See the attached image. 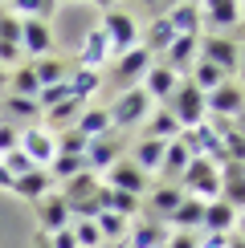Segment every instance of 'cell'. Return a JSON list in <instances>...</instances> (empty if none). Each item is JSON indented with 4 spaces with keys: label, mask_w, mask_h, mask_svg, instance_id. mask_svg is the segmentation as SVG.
Segmentation results:
<instances>
[{
    "label": "cell",
    "mask_w": 245,
    "mask_h": 248,
    "mask_svg": "<svg viewBox=\"0 0 245 248\" xmlns=\"http://www.w3.org/2000/svg\"><path fill=\"white\" fill-rule=\"evenodd\" d=\"M102 37L110 41V61L131 53L139 45V20L127 13V8H102V20H98Z\"/></svg>",
    "instance_id": "obj_1"
},
{
    "label": "cell",
    "mask_w": 245,
    "mask_h": 248,
    "mask_svg": "<svg viewBox=\"0 0 245 248\" xmlns=\"http://www.w3.org/2000/svg\"><path fill=\"white\" fill-rule=\"evenodd\" d=\"M151 110H156V102H151L147 94H143V86L135 90H122V94L110 102V126L115 130H131V126H143V122L151 118Z\"/></svg>",
    "instance_id": "obj_2"
},
{
    "label": "cell",
    "mask_w": 245,
    "mask_h": 248,
    "mask_svg": "<svg viewBox=\"0 0 245 248\" xmlns=\"http://www.w3.org/2000/svg\"><path fill=\"white\" fill-rule=\"evenodd\" d=\"M180 191L192 195V200H200V203L221 200V171L212 167L209 159H192L188 171L180 175Z\"/></svg>",
    "instance_id": "obj_3"
},
{
    "label": "cell",
    "mask_w": 245,
    "mask_h": 248,
    "mask_svg": "<svg viewBox=\"0 0 245 248\" xmlns=\"http://www.w3.org/2000/svg\"><path fill=\"white\" fill-rule=\"evenodd\" d=\"M172 118L180 122V130H192V126H200L204 118H209V110H204V94L192 81H180L176 86V94H172Z\"/></svg>",
    "instance_id": "obj_4"
},
{
    "label": "cell",
    "mask_w": 245,
    "mask_h": 248,
    "mask_svg": "<svg viewBox=\"0 0 245 248\" xmlns=\"http://www.w3.org/2000/svg\"><path fill=\"white\" fill-rule=\"evenodd\" d=\"M156 65V57L147 53L143 45H135L131 53H122V57H115L110 61V78H115V86H119V94L122 90H135L139 81H143V74Z\"/></svg>",
    "instance_id": "obj_5"
},
{
    "label": "cell",
    "mask_w": 245,
    "mask_h": 248,
    "mask_svg": "<svg viewBox=\"0 0 245 248\" xmlns=\"http://www.w3.org/2000/svg\"><path fill=\"white\" fill-rule=\"evenodd\" d=\"M17 151L29 155V163L41 167V171H49V163L57 159V142H53V134H49L45 126H25V130H20Z\"/></svg>",
    "instance_id": "obj_6"
},
{
    "label": "cell",
    "mask_w": 245,
    "mask_h": 248,
    "mask_svg": "<svg viewBox=\"0 0 245 248\" xmlns=\"http://www.w3.org/2000/svg\"><path fill=\"white\" fill-rule=\"evenodd\" d=\"M204 110H209V118H237L245 110V90L241 81H225V86H217L212 94H204Z\"/></svg>",
    "instance_id": "obj_7"
},
{
    "label": "cell",
    "mask_w": 245,
    "mask_h": 248,
    "mask_svg": "<svg viewBox=\"0 0 245 248\" xmlns=\"http://www.w3.org/2000/svg\"><path fill=\"white\" fill-rule=\"evenodd\" d=\"M241 25V4L233 0H212V4H200V29H209V37H225L229 29Z\"/></svg>",
    "instance_id": "obj_8"
},
{
    "label": "cell",
    "mask_w": 245,
    "mask_h": 248,
    "mask_svg": "<svg viewBox=\"0 0 245 248\" xmlns=\"http://www.w3.org/2000/svg\"><path fill=\"white\" fill-rule=\"evenodd\" d=\"M237 53H241V45L229 41V37H200V61L217 65L225 78L237 74Z\"/></svg>",
    "instance_id": "obj_9"
},
{
    "label": "cell",
    "mask_w": 245,
    "mask_h": 248,
    "mask_svg": "<svg viewBox=\"0 0 245 248\" xmlns=\"http://www.w3.org/2000/svg\"><path fill=\"white\" fill-rule=\"evenodd\" d=\"M106 187H115V191H127V195H135V200H143V195H147L151 187H156V183L147 179V175H143L135 163H115V167L106 171Z\"/></svg>",
    "instance_id": "obj_10"
},
{
    "label": "cell",
    "mask_w": 245,
    "mask_h": 248,
    "mask_svg": "<svg viewBox=\"0 0 245 248\" xmlns=\"http://www.w3.org/2000/svg\"><path fill=\"white\" fill-rule=\"evenodd\" d=\"M33 208H37L41 236H57V232H66V228H70V203L61 200V191H57V195L49 191L45 200H37V203H33Z\"/></svg>",
    "instance_id": "obj_11"
},
{
    "label": "cell",
    "mask_w": 245,
    "mask_h": 248,
    "mask_svg": "<svg viewBox=\"0 0 245 248\" xmlns=\"http://www.w3.org/2000/svg\"><path fill=\"white\" fill-rule=\"evenodd\" d=\"M119 134H102V139H90L86 142V155H82V159H86V171H94V175H106L110 167H115L119 163Z\"/></svg>",
    "instance_id": "obj_12"
},
{
    "label": "cell",
    "mask_w": 245,
    "mask_h": 248,
    "mask_svg": "<svg viewBox=\"0 0 245 248\" xmlns=\"http://www.w3.org/2000/svg\"><path fill=\"white\" fill-rule=\"evenodd\" d=\"M20 53L29 57H53V33L45 20H20Z\"/></svg>",
    "instance_id": "obj_13"
},
{
    "label": "cell",
    "mask_w": 245,
    "mask_h": 248,
    "mask_svg": "<svg viewBox=\"0 0 245 248\" xmlns=\"http://www.w3.org/2000/svg\"><path fill=\"white\" fill-rule=\"evenodd\" d=\"M196 49H200V37H176L168 49H163V65H168L176 78L192 74V65H196Z\"/></svg>",
    "instance_id": "obj_14"
},
{
    "label": "cell",
    "mask_w": 245,
    "mask_h": 248,
    "mask_svg": "<svg viewBox=\"0 0 245 248\" xmlns=\"http://www.w3.org/2000/svg\"><path fill=\"white\" fill-rule=\"evenodd\" d=\"M143 94H147L151 102H172V94H176V86H180V78L172 74L168 65H163V61H156V65L147 69V74H143Z\"/></svg>",
    "instance_id": "obj_15"
},
{
    "label": "cell",
    "mask_w": 245,
    "mask_h": 248,
    "mask_svg": "<svg viewBox=\"0 0 245 248\" xmlns=\"http://www.w3.org/2000/svg\"><path fill=\"white\" fill-rule=\"evenodd\" d=\"M168 236H172L168 224L147 216V220H139L135 228L127 232V240H122V244H127V248H163V244H168Z\"/></svg>",
    "instance_id": "obj_16"
},
{
    "label": "cell",
    "mask_w": 245,
    "mask_h": 248,
    "mask_svg": "<svg viewBox=\"0 0 245 248\" xmlns=\"http://www.w3.org/2000/svg\"><path fill=\"white\" fill-rule=\"evenodd\" d=\"M110 61V41L102 37V29L94 25L86 37H82V53H78V69H94L98 74V65H106Z\"/></svg>",
    "instance_id": "obj_17"
},
{
    "label": "cell",
    "mask_w": 245,
    "mask_h": 248,
    "mask_svg": "<svg viewBox=\"0 0 245 248\" xmlns=\"http://www.w3.org/2000/svg\"><path fill=\"white\" fill-rule=\"evenodd\" d=\"M163 20L172 25V33L176 37H200V4H192V0H184V4H172Z\"/></svg>",
    "instance_id": "obj_18"
},
{
    "label": "cell",
    "mask_w": 245,
    "mask_h": 248,
    "mask_svg": "<svg viewBox=\"0 0 245 248\" xmlns=\"http://www.w3.org/2000/svg\"><path fill=\"white\" fill-rule=\"evenodd\" d=\"M192 163V151L184 147L180 139H172L168 147H163V163H159V183H180V175L188 171Z\"/></svg>",
    "instance_id": "obj_19"
},
{
    "label": "cell",
    "mask_w": 245,
    "mask_h": 248,
    "mask_svg": "<svg viewBox=\"0 0 245 248\" xmlns=\"http://www.w3.org/2000/svg\"><path fill=\"white\" fill-rule=\"evenodd\" d=\"M143 139H156V142H172V139H180V122L172 118V110H168V106L151 110V118L143 122Z\"/></svg>",
    "instance_id": "obj_20"
},
{
    "label": "cell",
    "mask_w": 245,
    "mask_h": 248,
    "mask_svg": "<svg viewBox=\"0 0 245 248\" xmlns=\"http://www.w3.org/2000/svg\"><path fill=\"white\" fill-rule=\"evenodd\" d=\"M200 220H204V203H200V200H192V195H184L180 208L168 216V228H172V232H196V228H200Z\"/></svg>",
    "instance_id": "obj_21"
},
{
    "label": "cell",
    "mask_w": 245,
    "mask_h": 248,
    "mask_svg": "<svg viewBox=\"0 0 245 248\" xmlns=\"http://www.w3.org/2000/svg\"><path fill=\"white\" fill-rule=\"evenodd\" d=\"M82 110H86V102H74V98H66V102H57L53 110H45L49 134H66V130H74V122L82 118Z\"/></svg>",
    "instance_id": "obj_22"
},
{
    "label": "cell",
    "mask_w": 245,
    "mask_h": 248,
    "mask_svg": "<svg viewBox=\"0 0 245 248\" xmlns=\"http://www.w3.org/2000/svg\"><path fill=\"white\" fill-rule=\"evenodd\" d=\"M233 224H237V212H233L225 200L204 203V220H200V228H204V232H221V236H229V232H233Z\"/></svg>",
    "instance_id": "obj_23"
},
{
    "label": "cell",
    "mask_w": 245,
    "mask_h": 248,
    "mask_svg": "<svg viewBox=\"0 0 245 248\" xmlns=\"http://www.w3.org/2000/svg\"><path fill=\"white\" fill-rule=\"evenodd\" d=\"M163 147L168 142H156V139H139L135 142V155H131V163L143 171V175H159V163H163Z\"/></svg>",
    "instance_id": "obj_24"
},
{
    "label": "cell",
    "mask_w": 245,
    "mask_h": 248,
    "mask_svg": "<svg viewBox=\"0 0 245 248\" xmlns=\"http://www.w3.org/2000/svg\"><path fill=\"white\" fill-rule=\"evenodd\" d=\"M74 130L82 134V139H102V134H110V114H106V110H102V106H86V110H82V118L74 122Z\"/></svg>",
    "instance_id": "obj_25"
},
{
    "label": "cell",
    "mask_w": 245,
    "mask_h": 248,
    "mask_svg": "<svg viewBox=\"0 0 245 248\" xmlns=\"http://www.w3.org/2000/svg\"><path fill=\"white\" fill-rule=\"evenodd\" d=\"M49 183H53V179H49V171H29V175H20V179H13V191L17 195H25V200H45V195H49Z\"/></svg>",
    "instance_id": "obj_26"
},
{
    "label": "cell",
    "mask_w": 245,
    "mask_h": 248,
    "mask_svg": "<svg viewBox=\"0 0 245 248\" xmlns=\"http://www.w3.org/2000/svg\"><path fill=\"white\" fill-rule=\"evenodd\" d=\"M8 94H13V98H33V102H37L41 81H37V74H33V65H17L13 74H8Z\"/></svg>",
    "instance_id": "obj_27"
},
{
    "label": "cell",
    "mask_w": 245,
    "mask_h": 248,
    "mask_svg": "<svg viewBox=\"0 0 245 248\" xmlns=\"http://www.w3.org/2000/svg\"><path fill=\"white\" fill-rule=\"evenodd\" d=\"M94 228L102 236V244H106V240L122 244V240H127V232H131V220H122V216H115V212H98L94 216Z\"/></svg>",
    "instance_id": "obj_28"
},
{
    "label": "cell",
    "mask_w": 245,
    "mask_h": 248,
    "mask_svg": "<svg viewBox=\"0 0 245 248\" xmlns=\"http://www.w3.org/2000/svg\"><path fill=\"white\" fill-rule=\"evenodd\" d=\"M188 81H192V86L200 90V94H212V90H217V86H225L229 78H225V74H221L217 65H209V61H200V57H196V65H192Z\"/></svg>",
    "instance_id": "obj_29"
},
{
    "label": "cell",
    "mask_w": 245,
    "mask_h": 248,
    "mask_svg": "<svg viewBox=\"0 0 245 248\" xmlns=\"http://www.w3.org/2000/svg\"><path fill=\"white\" fill-rule=\"evenodd\" d=\"M33 74L41 81V90H45V86H61V81L70 78V69H66V61H57V57H41V61H33Z\"/></svg>",
    "instance_id": "obj_30"
},
{
    "label": "cell",
    "mask_w": 245,
    "mask_h": 248,
    "mask_svg": "<svg viewBox=\"0 0 245 248\" xmlns=\"http://www.w3.org/2000/svg\"><path fill=\"white\" fill-rule=\"evenodd\" d=\"M66 90H70V98H74V102H86L98 90V74H94V69H74V74L66 78Z\"/></svg>",
    "instance_id": "obj_31"
},
{
    "label": "cell",
    "mask_w": 245,
    "mask_h": 248,
    "mask_svg": "<svg viewBox=\"0 0 245 248\" xmlns=\"http://www.w3.org/2000/svg\"><path fill=\"white\" fill-rule=\"evenodd\" d=\"M13 118H41V106L33 98H4V110H0V122H13Z\"/></svg>",
    "instance_id": "obj_32"
},
{
    "label": "cell",
    "mask_w": 245,
    "mask_h": 248,
    "mask_svg": "<svg viewBox=\"0 0 245 248\" xmlns=\"http://www.w3.org/2000/svg\"><path fill=\"white\" fill-rule=\"evenodd\" d=\"M78 171H86V159H82V155H57V159L53 163H49V179H61V183H66V179H74V175Z\"/></svg>",
    "instance_id": "obj_33"
},
{
    "label": "cell",
    "mask_w": 245,
    "mask_h": 248,
    "mask_svg": "<svg viewBox=\"0 0 245 248\" xmlns=\"http://www.w3.org/2000/svg\"><path fill=\"white\" fill-rule=\"evenodd\" d=\"M70 232H74L78 248H102V236L94 228V220H74V224H70Z\"/></svg>",
    "instance_id": "obj_34"
},
{
    "label": "cell",
    "mask_w": 245,
    "mask_h": 248,
    "mask_svg": "<svg viewBox=\"0 0 245 248\" xmlns=\"http://www.w3.org/2000/svg\"><path fill=\"white\" fill-rule=\"evenodd\" d=\"M57 142V155H86V139L78 130H66V134H53Z\"/></svg>",
    "instance_id": "obj_35"
},
{
    "label": "cell",
    "mask_w": 245,
    "mask_h": 248,
    "mask_svg": "<svg viewBox=\"0 0 245 248\" xmlns=\"http://www.w3.org/2000/svg\"><path fill=\"white\" fill-rule=\"evenodd\" d=\"M0 167H4L8 175H13V179H20V175H29V171H37L33 163H29V155H20V151L4 155V159H0Z\"/></svg>",
    "instance_id": "obj_36"
},
{
    "label": "cell",
    "mask_w": 245,
    "mask_h": 248,
    "mask_svg": "<svg viewBox=\"0 0 245 248\" xmlns=\"http://www.w3.org/2000/svg\"><path fill=\"white\" fill-rule=\"evenodd\" d=\"M66 98H70L66 81H61V86H45V90H41V94H37V106H41V110H53L57 102H66Z\"/></svg>",
    "instance_id": "obj_37"
},
{
    "label": "cell",
    "mask_w": 245,
    "mask_h": 248,
    "mask_svg": "<svg viewBox=\"0 0 245 248\" xmlns=\"http://www.w3.org/2000/svg\"><path fill=\"white\" fill-rule=\"evenodd\" d=\"M0 41H8V45L20 49V20L13 13H0Z\"/></svg>",
    "instance_id": "obj_38"
},
{
    "label": "cell",
    "mask_w": 245,
    "mask_h": 248,
    "mask_svg": "<svg viewBox=\"0 0 245 248\" xmlns=\"http://www.w3.org/2000/svg\"><path fill=\"white\" fill-rule=\"evenodd\" d=\"M17 142H20L17 126H13V122H0V159H4V155H13V151H17Z\"/></svg>",
    "instance_id": "obj_39"
},
{
    "label": "cell",
    "mask_w": 245,
    "mask_h": 248,
    "mask_svg": "<svg viewBox=\"0 0 245 248\" xmlns=\"http://www.w3.org/2000/svg\"><path fill=\"white\" fill-rule=\"evenodd\" d=\"M163 248H200V240H196L192 232H172V236H168V244H163Z\"/></svg>",
    "instance_id": "obj_40"
},
{
    "label": "cell",
    "mask_w": 245,
    "mask_h": 248,
    "mask_svg": "<svg viewBox=\"0 0 245 248\" xmlns=\"http://www.w3.org/2000/svg\"><path fill=\"white\" fill-rule=\"evenodd\" d=\"M49 248H78V240H74V232H57V236H49Z\"/></svg>",
    "instance_id": "obj_41"
},
{
    "label": "cell",
    "mask_w": 245,
    "mask_h": 248,
    "mask_svg": "<svg viewBox=\"0 0 245 248\" xmlns=\"http://www.w3.org/2000/svg\"><path fill=\"white\" fill-rule=\"evenodd\" d=\"M233 236H241V240H245V212H237V224H233Z\"/></svg>",
    "instance_id": "obj_42"
},
{
    "label": "cell",
    "mask_w": 245,
    "mask_h": 248,
    "mask_svg": "<svg viewBox=\"0 0 245 248\" xmlns=\"http://www.w3.org/2000/svg\"><path fill=\"white\" fill-rule=\"evenodd\" d=\"M0 187H4V191H13V175H8L4 167H0Z\"/></svg>",
    "instance_id": "obj_43"
},
{
    "label": "cell",
    "mask_w": 245,
    "mask_h": 248,
    "mask_svg": "<svg viewBox=\"0 0 245 248\" xmlns=\"http://www.w3.org/2000/svg\"><path fill=\"white\" fill-rule=\"evenodd\" d=\"M237 74H241V81H245V45H241V53H237Z\"/></svg>",
    "instance_id": "obj_44"
},
{
    "label": "cell",
    "mask_w": 245,
    "mask_h": 248,
    "mask_svg": "<svg viewBox=\"0 0 245 248\" xmlns=\"http://www.w3.org/2000/svg\"><path fill=\"white\" fill-rule=\"evenodd\" d=\"M225 248H245V240H241V236H233V232H229V244H225Z\"/></svg>",
    "instance_id": "obj_45"
},
{
    "label": "cell",
    "mask_w": 245,
    "mask_h": 248,
    "mask_svg": "<svg viewBox=\"0 0 245 248\" xmlns=\"http://www.w3.org/2000/svg\"><path fill=\"white\" fill-rule=\"evenodd\" d=\"M233 122H237V130L245 134V110H241V114H237V118H233Z\"/></svg>",
    "instance_id": "obj_46"
},
{
    "label": "cell",
    "mask_w": 245,
    "mask_h": 248,
    "mask_svg": "<svg viewBox=\"0 0 245 248\" xmlns=\"http://www.w3.org/2000/svg\"><path fill=\"white\" fill-rule=\"evenodd\" d=\"M0 90H8V69H0Z\"/></svg>",
    "instance_id": "obj_47"
},
{
    "label": "cell",
    "mask_w": 245,
    "mask_h": 248,
    "mask_svg": "<svg viewBox=\"0 0 245 248\" xmlns=\"http://www.w3.org/2000/svg\"><path fill=\"white\" fill-rule=\"evenodd\" d=\"M37 248H49V236H41V232H37Z\"/></svg>",
    "instance_id": "obj_48"
},
{
    "label": "cell",
    "mask_w": 245,
    "mask_h": 248,
    "mask_svg": "<svg viewBox=\"0 0 245 248\" xmlns=\"http://www.w3.org/2000/svg\"><path fill=\"white\" fill-rule=\"evenodd\" d=\"M110 248H127V244H110Z\"/></svg>",
    "instance_id": "obj_49"
},
{
    "label": "cell",
    "mask_w": 245,
    "mask_h": 248,
    "mask_svg": "<svg viewBox=\"0 0 245 248\" xmlns=\"http://www.w3.org/2000/svg\"><path fill=\"white\" fill-rule=\"evenodd\" d=\"M0 13H4V8H0Z\"/></svg>",
    "instance_id": "obj_50"
}]
</instances>
